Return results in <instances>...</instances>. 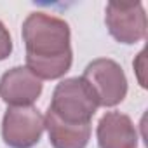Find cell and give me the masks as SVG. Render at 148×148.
Instances as JSON below:
<instances>
[{
  "label": "cell",
  "mask_w": 148,
  "mask_h": 148,
  "mask_svg": "<svg viewBox=\"0 0 148 148\" xmlns=\"http://www.w3.org/2000/svg\"><path fill=\"white\" fill-rule=\"evenodd\" d=\"M26 68L40 80L61 79L71 68V33L64 19L32 12L23 23Z\"/></svg>",
  "instance_id": "6da1fadb"
},
{
  "label": "cell",
  "mask_w": 148,
  "mask_h": 148,
  "mask_svg": "<svg viewBox=\"0 0 148 148\" xmlns=\"http://www.w3.org/2000/svg\"><path fill=\"white\" fill-rule=\"evenodd\" d=\"M98 106L99 105L91 86L82 77H73L64 79L56 86L49 112L64 124L84 125L91 124Z\"/></svg>",
  "instance_id": "7a4b0ae2"
},
{
  "label": "cell",
  "mask_w": 148,
  "mask_h": 148,
  "mask_svg": "<svg viewBox=\"0 0 148 148\" xmlns=\"http://www.w3.org/2000/svg\"><path fill=\"white\" fill-rule=\"evenodd\" d=\"M82 79L91 86L99 106H117L127 94V79L122 66L110 58H98L91 61Z\"/></svg>",
  "instance_id": "3957f363"
},
{
  "label": "cell",
  "mask_w": 148,
  "mask_h": 148,
  "mask_svg": "<svg viewBox=\"0 0 148 148\" xmlns=\"http://www.w3.org/2000/svg\"><path fill=\"white\" fill-rule=\"evenodd\" d=\"M44 129V117L33 106H11L2 119V138L11 148H33Z\"/></svg>",
  "instance_id": "277c9868"
},
{
  "label": "cell",
  "mask_w": 148,
  "mask_h": 148,
  "mask_svg": "<svg viewBox=\"0 0 148 148\" xmlns=\"http://www.w3.org/2000/svg\"><path fill=\"white\" fill-rule=\"evenodd\" d=\"M105 21L110 35L120 44H138L146 37V14L141 2H108Z\"/></svg>",
  "instance_id": "5b68a950"
},
{
  "label": "cell",
  "mask_w": 148,
  "mask_h": 148,
  "mask_svg": "<svg viewBox=\"0 0 148 148\" xmlns=\"http://www.w3.org/2000/svg\"><path fill=\"white\" fill-rule=\"evenodd\" d=\"M42 80L26 66H14L0 79V98L11 106H32L42 94Z\"/></svg>",
  "instance_id": "8992f818"
},
{
  "label": "cell",
  "mask_w": 148,
  "mask_h": 148,
  "mask_svg": "<svg viewBox=\"0 0 148 148\" xmlns=\"http://www.w3.org/2000/svg\"><path fill=\"white\" fill-rule=\"evenodd\" d=\"M99 148H138V132L131 117L120 112H106L98 122Z\"/></svg>",
  "instance_id": "52a82bcc"
},
{
  "label": "cell",
  "mask_w": 148,
  "mask_h": 148,
  "mask_svg": "<svg viewBox=\"0 0 148 148\" xmlns=\"http://www.w3.org/2000/svg\"><path fill=\"white\" fill-rule=\"evenodd\" d=\"M49 141L54 148H86L91 139V124L73 125L56 119L49 110L44 117Z\"/></svg>",
  "instance_id": "ba28073f"
},
{
  "label": "cell",
  "mask_w": 148,
  "mask_h": 148,
  "mask_svg": "<svg viewBox=\"0 0 148 148\" xmlns=\"http://www.w3.org/2000/svg\"><path fill=\"white\" fill-rule=\"evenodd\" d=\"M12 52V38L5 25L0 21V61H4L11 56Z\"/></svg>",
  "instance_id": "9c48e42d"
}]
</instances>
